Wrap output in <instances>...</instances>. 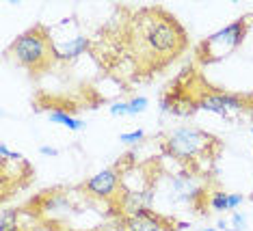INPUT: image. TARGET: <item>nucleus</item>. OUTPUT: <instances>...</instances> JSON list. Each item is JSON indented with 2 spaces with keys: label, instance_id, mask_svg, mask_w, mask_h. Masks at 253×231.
<instances>
[{
  "label": "nucleus",
  "instance_id": "obj_3",
  "mask_svg": "<svg viewBox=\"0 0 253 231\" xmlns=\"http://www.w3.org/2000/svg\"><path fill=\"white\" fill-rule=\"evenodd\" d=\"M4 54L15 65L24 67L33 78H39L42 74L50 72L52 67L59 65V56H56V50H54L50 26L45 24H35L22 35H18L9 43Z\"/></svg>",
  "mask_w": 253,
  "mask_h": 231
},
{
  "label": "nucleus",
  "instance_id": "obj_12",
  "mask_svg": "<svg viewBox=\"0 0 253 231\" xmlns=\"http://www.w3.org/2000/svg\"><path fill=\"white\" fill-rule=\"evenodd\" d=\"M111 115L115 117H124V115H128V102H117L111 106Z\"/></svg>",
  "mask_w": 253,
  "mask_h": 231
},
{
  "label": "nucleus",
  "instance_id": "obj_5",
  "mask_svg": "<svg viewBox=\"0 0 253 231\" xmlns=\"http://www.w3.org/2000/svg\"><path fill=\"white\" fill-rule=\"evenodd\" d=\"M80 188L84 190V194L89 199L117 203L119 190H122V169H119V164L108 166V169L95 173L93 177H89Z\"/></svg>",
  "mask_w": 253,
  "mask_h": 231
},
{
  "label": "nucleus",
  "instance_id": "obj_13",
  "mask_svg": "<svg viewBox=\"0 0 253 231\" xmlns=\"http://www.w3.org/2000/svg\"><path fill=\"white\" fill-rule=\"evenodd\" d=\"M240 203H243V194L229 192V199H227V205H229V210H234V207H238Z\"/></svg>",
  "mask_w": 253,
  "mask_h": 231
},
{
  "label": "nucleus",
  "instance_id": "obj_17",
  "mask_svg": "<svg viewBox=\"0 0 253 231\" xmlns=\"http://www.w3.org/2000/svg\"><path fill=\"white\" fill-rule=\"evenodd\" d=\"M251 24H253V22H251Z\"/></svg>",
  "mask_w": 253,
  "mask_h": 231
},
{
  "label": "nucleus",
  "instance_id": "obj_1",
  "mask_svg": "<svg viewBox=\"0 0 253 231\" xmlns=\"http://www.w3.org/2000/svg\"><path fill=\"white\" fill-rule=\"evenodd\" d=\"M186 28L165 7L117 4L91 37L89 52L102 72L128 91L165 72L186 52Z\"/></svg>",
  "mask_w": 253,
  "mask_h": 231
},
{
  "label": "nucleus",
  "instance_id": "obj_2",
  "mask_svg": "<svg viewBox=\"0 0 253 231\" xmlns=\"http://www.w3.org/2000/svg\"><path fill=\"white\" fill-rule=\"evenodd\" d=\"M160 147L169 158L177 160L188 171V175L195 177L212 173L223 152V141L201 128L184 125V128H175L163 134Z\"/></svg>",
  "mask_w": 253,
  "mask_h": 231
},
{
  "label": "nucleus",
  "instance_id": "obj_6",
  "mask_svg": "<svg viewBox=\"0 0 253 231\" xmlns=\"http://www.w3.org/2000/svg\"><path fill=\"white\" fill-rule=\"evenodd\" d=\"M184 225L173 223L171 218H167L158 212L145 210L136 212L132 216H122L119 218V229L117 231H180Z\"/></svg>",
  "mask_w": 253,
  "mask_h": 231
},
{
  "label": "nucleus",
  "instance_id": "obj_11",
  "mask_svg": "<svg viewBox=\"0 0 253 231\" xmlns=\"http://www.w3.org/2000/svg\"><path fill=\"white\" fill-rule=\"evenodd\" d=\"M247 227V218L243 214H238V212H234L232 214V229L234 231H243Z\"/></svg>",
  "mask_w": 253,
  "mask_h": 231
},
{
  "label": "nucleus",
  "instance_id": "obj_9",
  "mask_svg": "<svg viewBox=\"0 0 253 231\" xmlns=\"http://www.w3.org/2000/svg\"><path fill=\"white\" fill-rule=\"evenodd\" d=\"M147 104H149L147 97H143V95L132 97V100L128 102V115H141L147 108Z\"/></svg>",
  "mask_w": 253,
  "mask_h": 231
},
{
  "label": "nucleus",
  "instance_id": "obj_8",
  "mask_svg": "<svg viewBox=\"0 0 253 231\" xmlns=\"http://www.w3.org/2000/svg\"><path fill=\"white\" fill-rule=\"evenodd\" d=\"M227 199H229V192H225V190H216V192H212V197H210V207L214 212H225V210H229Z\"/></svg>",
  "mask_w": 253,
  "mask_h": 231
},
{
  "label": "nucleus",
  "instance_id": "obj_4",
  "mask_svg": "<svg viewBox=\"0 0 253 231\" xmlns=\"http://www.w3.org/2000/svg\"><path fill=\"white\" fill-rule=\"evenodd\" d=\"M249 26H251V20L249 15H245V17H238L232 24L223 26L221 31L208 35L206 39H201L197 48H195L197 63L199 65H214V63H221L223 59H227L229 54H234L240 48V43L245 41Z\"/></svg>",
  "mask_w": 253,
  "mask_h": 231
},
{
  "label": "nucleus",
  "instance_id": "obj_16",
  "mask_svg": "<svg viewBox=\"0 0 253 231\" xmlns=\"http://www.w3.org/2000/svg\"><path fill=\"white\" fill-rule=\"evenodd\" d=\"M251 134H253V128H251Z\"/></svg>",
  "mask_w": 253,
  "mask_h": 231
},
{
  "label": "nucleus",
  "instance_id": "obj_7",
  "mask_svg": "<svg viewBox=\"0 0 253 231\" xmlns=\"http://www.w3.org/2000/svg\"><path fill=\"white\" fill-rule=\"evenodd\" d=\"M48 119L52 121V123H59V125H65L67 130L72 132H80L84 130V123L80 119H74L70 113H63V111H50L48 113Z\"/></svg>",
  "mask_w": 253,
  "mask_h": 231
},
{
  "label": "nucleus",
  "instance_id": "obj_14",
  "mask_svg": "<svg viewBox=\"0 0 253 231\" xmlns=\"http://www.w3.org/2000/svg\"><path fill=\"white\" fill-rule=\"evenodd\" d=\"M39 154H43V155H59V149H56V147H48V145H43V147H39Z\"/></svg>",
  "mask_w": 253,
  "mask_h": 231
},
{
  "label": "nucleus",
  "instance_id": "obj_10",
  "mask_svg": "<svg viewBox=\"0 0 253 231\" xmlns=\"http://www.w3.org/2000/svg\"><path fill=\"white\" fill-rule=\"evenodd\" d=\"M145 138V132L143 130H134V132H128V134H122L119 136V141L126 143V145H132V143H139Z\"/></svg>",
  "mask_w": 253,
  "mask_h": 231
},
{
  "label": "nucleus",
  "instance_id": "obj_15",
  "mask_svg": "<svg viewBox=\"0 0 253 231\" xmlns=\"http://www.w3.org/2000/svg\"><path fill=\"white\" fill-rule=\"evenodd\" d=\"M206 231H216V229H212V227H210V229H206Z\"/></svg>",
  "mask_w": 253,
  "mask_h": 231
}]
</instances>
